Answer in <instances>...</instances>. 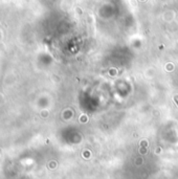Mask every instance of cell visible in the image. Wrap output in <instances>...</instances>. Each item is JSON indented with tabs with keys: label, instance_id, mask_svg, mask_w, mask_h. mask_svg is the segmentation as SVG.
<instances>
[{
	"label": "cell",
	"instance_id": "obj_1",
	"mask_svg": "<svg viewBox=\"0 0 178 179\" xmlns=\"http://www.w3.org/2000/svg\"><path fill=\"white\" fill-rule=\"evenodd\" d=\"M174 102L178 105V96H174Z\"/></svg>",
	"mask_w": 178,
	"mask_h": 179
}]
</instances>
